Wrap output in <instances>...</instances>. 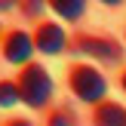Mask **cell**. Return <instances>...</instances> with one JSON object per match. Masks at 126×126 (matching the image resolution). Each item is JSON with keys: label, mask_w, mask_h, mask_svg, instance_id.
Listing matches in <instances>:
<instances>
[{"label": "cell", "mask_w": 126, "mask_h": 126, "mask_svg": "<svg viewBox=\"0 0 126 126\" xmlns=\"http://www.w3.org/2000/svg\"><path fill=\"white\" fill-rule=\"evenodd\" d=\"M18 92H22L25 105L43 108L46 98H49V92H52V80H49V74L43 71L40 65H28L22 71V77H18Z\"/></svg>", "instance_id": "cell-1"}, {"label": "cell", "mask_w": 126, "mask_h": 126, "mask_svg": "<svg viewBox=\"0 0 126 126\" xmlns=\"http://www.w3.org/2000/svg\"><path fill=\"white\" fill-rule=\"evenodd\" d=\"M71 89H74V95H80L83 102H98L108 86H105V77L95 68L77 65V68H71Z\"/></svg>", "instance_id": "cell-2"}, {"label": "cell", "mask_w": 126, "mask_h": 126, "mask_svg": "<svg viewBox=\"0 0 126 126\" xmlns=\"http://www.w3.org/2000/svg\"><path fill=\"white\" fill-rule=\"evenodd\" d=\"M92 123L95 126H126V111L120 108V105H114V102H102L95 108Z\"/></svg>", "instance_id": "cell-6"}, {"label": "cell", "mask_w": 126, "mask_h": 126, "mask_svg": "<svg viewBox=\"0 0 126 126\" xmlns=\"http://www.w3.org/2000/svg\"><path fill=\"white\" fill-rule=\"evenodd\" d=\"M77 49L86 55H95L102 62H117L120 59V46L114 40H105V37H77Z\"/></svg>", "instance_id": "cell-5"}, {"label": "cell", "mask_w": 126, "mask_h": 126, "mask_svg": "<svg viewBox=\"0 0 126 126\" xmlns=\"http://www.w3.org/2000/svg\"><path fill=\"white\" fill-rule=\"evenodd\" d=\"M0 6H6V3H0Z\"/></svg>", "instance_id": "cell-13"}, {"label": "cell", "mask_w": 126, "mask_h": 126, "mask_svg": "<svg viewBox=\"0 0 126 126\" xmlns=\"http://www.w3.org/2000/svg\"><path fill=\"white\" fill-rule=\"evenodd\" d=\"M123 89H126V74H123Z\"/></svg>", "instance_id": "cell-12"}, {"label": "cell", "mask_w": 126, "mask_h": 126, "mask_svg": "<svg viewBox=\"0 0 126 126\" xmlns=\"http://www.w3.org/2000/svg\"><path fill=\"white\" fill-rule=\"evenodd\" d=\"M49 126H71V114H68V111L52 114V117H49Z\"/></svg>", "instance_id": "cell-9"}, {"label": "cell", "mask_w": 126, "mask_h": 126, "mask_svg": "<svg viewBox=\"0 0 126 126\" xmlns=\"http://www.w3.org/2000/svg\"><path fill=\"white\" fill-rule=\"evenodd\" d=\"M6 126H31V123H28V120H9Z\"/></svg>", "instance_id": "cell-11"}, {"label": "cell", "mask_w": 126, "mask_h": 126, "mask_svg": "<svg viewBox=\"0 0 126 126\" xmlns=\"http://www.w3.org/2000/svg\"><path fill=\"white\" fill-rule=\"evenodd\" d=\"M65 43H68L65 31H62L59 25H52V22L40 25V28H37V34H34V49H40V52H49V55L62 52V49H65Z\"/></svg>", "instance_id": "cell-4"}, {"label": "cell", "mask_w": 126, "mask_h": 126, "mask_svg": "<svg viewBox=\"0 0 126 126\" xmlns=\"http://www.w3.org/2000/svg\"><path fill=\"white\" fill-rule=\"evenodd\" d=\"M22 98L18 92V83H9V80H0V108H9Z\"/></svg>", "instance_id": "cell-8"}, {"label": "cell", "mask_w": 126, "mask_h": 126, "mask_svg": "<svg viewBox=\"0 0 126 126\" xmlns=\"http://www.w3.org/2000/svg\"><path fill=\"white\" fill-rule=\"evenodd\" d=\"M34 40H31L25 31H12V34H6L3 40V55L6 62H12V65H25V62L31 59V52H34Z\"/></svg>", "instance_id": "cell-3"}, {"label": "cell", "mask_w": 126, "mask_h": 126, "mask_svg": "<svg viewBox=\"0 0 126 126\" xmlns=\"http://www.w3.org/2000/svg\"><path fill=\"white\" fill-rule=\"evenodd\" d=\"M52 9H55V16L80 18V16H83V9H86V3H83V0H55V3H52Z\"/></svg>", "instance_id": "cell-7"}, {"label": "cell", "mask_w": 126, "mask_h": 126, "mask_svg": "<svg viewBox=\"0 0 126 126\" xmlns=\"http://www.w3.org/2000/svg\"><path fill=\"white\" fill-rule=\"evenodd\" d=\"M40 9H43L40 3H28V6H25V12H28V16H37V12H40Z\"/></svg>", "instance_id": "cell-10"}]
</instances>
